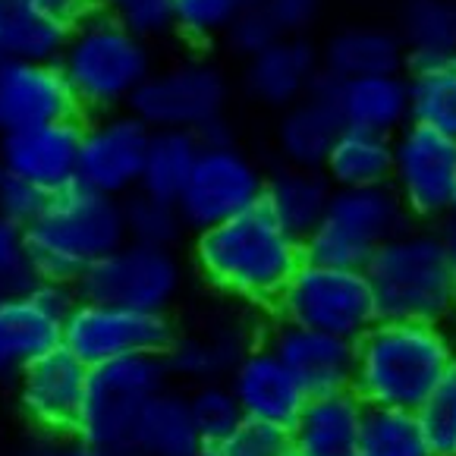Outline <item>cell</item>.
Segmentation results:
<instances>
[{
	"label": "cell",
	"mask_w": 456,
	"mask_h": 456,
	"mask_svg": "<svg viewBox=\"0 0 456 456\" xmlns=\"http://www.w3.org/2000/svg\"><path fill=\"white\" fill-rule=\"evenodd\" d=\"M302 262V240L265 205L199 230L192 240L195 274L246 309H274Z\"/></svg>",
	"instance_id": "6da1fadb"
},
{
	"label": "cell",
	"mask_w": 456,
	"mask_h": 456,
	"mask_svg": "<svg viewBox=\"0 0 456 456\" xmlns=\"http://www.w3.org/2000/svg\"><path fill=\"white\" fill-rule=\"evenodd\" d=\"M456 362V337L447 324L378 318L356 340L353 390L365 406L416 412Z\"/></svg>",
	"instance_id": "7a4b0ae2"
},
{
	"label": "cell",
	"mask_w": 456,
	"mask_h": 456,
	"mask_svg": "<svg viewBox=\"0 0 456 456\" xmlns=\"http://www.w3.org/2000/svg\"><path fill=\"white\" fill-rule=\"evenodd\" d=\"M22 236L35 281L76 287L94 262L126 242L123 199L73 183L45 201L41 215L22 227Z\"/></svg>",
	"instance_id": "3957f363"
},
{
	"label": "cell",
	"mask_w": 456,
	"mask_h": 456,
	"mask_svg": "<svg viewBox=\"0 0 456 456\" xmlns=\"http://www.w3.org/2000/svg\"><path fill=\"white\" fill-rule=\"evenodd\" d=\"M378 318L450 324L456 318V268L441 227L410 224L365 262Z\"/></svg>",
	"instance_id": "277c9868"
},
{
	"label": "cell",
	"mask_w": 456,
	"mask_h": 456,
	"mask_svg": "<svg viewBox=\"0 0 456 456\" xmlns=\"http://www.w3.org/2000/svg\"><path fill=\"white\" fill-rule=\"evenodd\" d=\"M82 114L126 110L145 79L155 73V47L98 10L73 26L57 57Z\"/></svg>",
	"instance_id": "5b68a950"
},
{
	"label": "cell",
	"mask_w": 456,
	"mask_h": 456,
	"mask_svg": "<svg viewBox=\"0 0 456 456\" xmlns=\"http://www.w3.org/2000/svg\"><path fill=\"white\" fill-rule=\"evenodd\" d=\"M230 101H233V79L227 69L211 57L192 54L155 67L129 110L151 129H180L205 139L230 129Z\"/></svg>",
	"instance_id": "8992f818"
},
{
	"label": "cell",
	"mask_w": 456,
	"mask_h": 456,
	"mask_svg": "<svg viewBox=\"0 0 456 456\" xmlns=\"http://www.w3.org/2000/svg\"><path fill=\"white\" fill-rule=\"evenodd\" d=\"M412 217L390 183L384 186H334L328 208L302 248L305 258L346 268H365L378 248L410 227Z\"/></svg>",
	"instance_id": "52a82bcc"
},
{
	"label": "cell",
	"mask_w": 456,
	"mask_h": 456,
	"mask_svg": "<svg viewBox=\"0 0 456 456\" xmlns=\"http://www.w3.org/2000/svg\"><path fill=\"white\" fill-rule=\"evenodd\" d=\"M170 381L174 378L164 356H129L94 365L88 369L86 396L73 435L129 456L142 412Z\"/></svg>",
	"instance_id": "ba28073f"
},
{
	"label": "cell",
	"mask_w": 456,
	"mask_h": 456,
	"mask_svg": "<svg viewBox=\"0 0 456 456\" xmlns=\"http://www.w3.org/2000/svg\"><path fill=\"white\" fill-rule=\"evenodd\" d=\"M274 318L359 340L378 322V302L365 268L305 258L283 287Z\"/></svg>",
	"instance_id": "9c48e42d"
},
{
	"label": "cell",
	"mask_w": 456,
	"mask_h": 456,
	"mask_svg": "<svg viewBox=\"0 0 456 456\" xmlns=\"http://www.w3.org/2000/svg\"><path fill=\"white\" fill-rule=\"evenodd\" d=\"M265 183L268 170L262 167V161L242 148L230 129H221L201 139L199 158L176 199V208L186 221V230L199 233L262 205Z\"/></svg>",
	"instance_id": "30bf717a"
},
{
	"label": "cell",
	"mask_w": 456,
	"mask_h": 456,
	"mask_svg": "<svg viewBox=\"0 0 456 456\" xmlns=\"http://www.w3.org/2000/svg\"><path fill=\"white\" fill-rule=\"evenodd\" d=\"M186 287V265L170 246L126 240L94 262L76 283L82 299L170 315Z\"/></svg>",
	"instance_id": "8fae6325"
},
{
	"label": "cell",
	"mask_w": 456,
	"mask_h": 456,
	"mask_svg": "<svg viewBox=\"0 0 456 456\" xmlns=\"http://www.w3.org/2000/svg\"><path fill=\"white\" fill-rule=\"evenodd\" d=\"M176 334L170 315L76 299L63 322V346L88 369L129 356H164Z\"/></svg>",
	"instance_id": "7c38bea8"
},
{
	"label": "cell",
	"mask_w": 456,
	"mask_h": 456,
	"mask_svg": "<svg viewBox=\"0 0 456 456\" xmlns=\"http://www.w3.org/2000/svg\"><path fill=\"white\" fill-rule=\"evenodd\" d=\"M390 186L412 224H444L456 211V139L422 123H406L394 135Z\"/></svg>",
	"instance_id": "4fadbf2b"
},
{
	"label": "cell",
	"mask_w": 456,
	"mask_h": 456,
	"mask_svg": "<svg viewBox=\"0 0 456 456\" xmlns=\"http://www.w3.org/2000/svg\"><path fill=\"white\" fill-rule=\"evenodd\" d=\"M76 287L54 281H32L26 287L7 289L0 299V384H16V378L51 349L63 346V322Z\"/></svg>",
	"instance_id": "5bb4252c"
},
{
	"label": "cell",
	"mask_w": 456,
	"mask_h": 456,
	"mask_svg": "<svg viewBox=\"0 0 456 456\" xmlns=\"http://www.w3.org/2000/svg\"><path fill=\"white\" fill-rule=\"evenodd\" d=\"M148 142L151 126L129 108L94 114L88 123H82L79 183L94 192L129 199L139 192Z\"/></svg>",
	"instance_id": "9a60e30c"
},
{
	"label": "cell",
	"mask_w": 456,
	"mask_h": 456,
	"mask_svg": "<svg viewBox=\"0 0 456 456\" xmlns=\"http://www.w3.org/2000/svg\"><path fill=\"white\" fill-rule=\"evenodd\" d=\"M86 381L88 365L79 362L67 346L45 353L16 378V403L22 419L47 441L69 437L79 422Z\"/></svg>",
	"instance_id": "2e32d148"
},
{
	"label": "cell",
	"mask_w": 456,
	"mask_h": 456,
	"mask_svg": "<svg viewBox=\"0 0 456 456\" xmlns=\"http://www.w3.org/2000/svg\"><path fill=\"white\" fill-rule=\"evenodd\" d=\"M258 328L246 312H221V315L205 318L201 324L186 330H176L170 340L164 362L174 381L189 387L208 381H227L233 365L256 346Z\"/></svg>",
	"instance_id": "e0dca14e"
},
{
	"label": "cell",
	"mask_w": 456,
	"mask_h": 456,
	"mask_svg": "<svg viewBox=\"0 0 456 456\" xmlns=\"http://www.w3.org/2000/svg\"><path fill=\"white\" fill-rule=\"evenodd\" d=\"M82 108L57 61L0 63V135L45 123L79 120Z\"/></svg>",
	"instance_id": "ac0fdd59"
},
{
	"label": "cell",
	"mask_w": 456,
	"mask_h": 456,
	"mask_svg": "<svg viewBox=\"0 0 456 456\" xmlns=\"http://www.w3.org/2000/svg\"><path fill=\"white\" fill-rule=\"evenodd\" d=\"M240 86L252 104L283 110L322 86V57L309 35H283L256 54L242 57Z\"/></svg>",
	"instance_id": "d6986e66"
},
{
	"label": "cell",
	"mask_w": 456,
	"mask_h": 456,
	"mask_svg": "<svg viewBox=\"0 0 456 456\" xmlns=\"http://www.w3.org/2000/svg\"><path fill=\"white\" fill-rule=\"evenodd\" d=\"M82 123L61 120L0 135V167L26 176L47 195L79 183Z\"/></svg>",
	"instance_id": "ffe728a7"
},
{
	"label": "cell",
	"mask_w": 456,
	"mask_h": 456,
	"mask_svg": "<svg viewBox=\"0 0 456 456\" xmlns=\"http://www.w3.org/2000/svg\"><path fill=\"white\" fill-rule=\"evenodd\" d=\"M227 384L240 403L242 416L248 422L277 425V428H293L302 406L309 400L299 378L281 362L268 343H256L246 356L233 365Z\"/></svg>",
	"instance_id": "44dd1931"
},
{
	"label": "cell",
	"mask_w": 456,
	"mask_h": 456,
	"mask_svg": "<svg viewBox=\"0 0 456 456\" xmlns=\"http://www.w3.org/2000/svg\"><path fill=\"white\" fill-rule=\"evenodd\" d=\"M265 343L274 349L281 362L299 378L305 394H328V390L353 387V365H356V340L328 334V330L302 328L274 318L265 330Z\"/></svg>",
	"instance_id": "7402d4cb"
},
{
	"label": "cell",
	"mask_w": 456,
	"mask_h": 456,
	"mask_svg": "<svg viewBox=\"0 0 456 456\" xmlns=\"http://www.w3.org/2000/svg\"><path fill=\"white\" fill-rule=\"evenodd\" d=\"M365 412L369 406L353 387L312 394L289 428L293 450L302 456H356Z\"/></svg>",
	"instance_id": "603a6c76"
},
{
	"label": "cell",
	"mask_w": 456,
	"mask_h": 456,
	"mask_svg": "<svg viewBox=\"0 0 456 456\" xmlns=\"http://www.w3.org/2000/svg\"><path fill=\"white\" fill-rule=\"evenodd\" d=\"M318 57H322L324 82L406 69V47L400 35L394 32V26H381V22H349L334 28L318 45Z\"/></svg>",
	"instance_id": "cb8c5ba5"
},
{
	"label": "cell",
	"mask_w": 456,
	"mask_h": 456,
	"mask_svg": "<svg viewBox=\"0 0 456 456\" xmlns=\"http://www.w3.org/2000/svg\"><path fill=\"white\" fill-rule=\"evenodd\" d=\"M343 133L340 110L330 98L328 86L315 88L312 94L299 98L289 108L277 110L274 123V151L281 164L293 167H324L337 135Z\"/></svg>",
	"instance_id": "d4e9b609"
},
{
	"label": "cell",
	"mask_w": 456,
	"mask_h": 456,
	"mask_svg": "<svg viewBox=\"0 0 456 456\" xmlns=\"http://www.w3.org/2000/svg\"><path fill=\"white\" fill-rule=\"evenodd\" d=\"M324 86H328L330 98L340 110L343 126L396 135L410 123V79H406V69L324 82Z\"/></svg>",
	"instance_id": "484cf974"
},
{
	"label": "cell",
	"mask_w": 456,
	"mask_h": 456,
	"mask_svg": "<svg viewBox=\"0 0 456 456\" xmlns=\"http://www.w3.org/2000/svg\"><path fill=\"white\" fill-rule=\"evenodd\" d=\"M201 444L205 437L189 410V390L167 384L142 412L129 456H199Z\"/></svg>",
	"instance_id": "4316f807"
},
{
	"label": "cell",
	"mask_w": 456,
	"mask_h": 456,
	"mask_svg": "<svg viewBox=\"0 0 456 456\" xmlns=\"http://www.w3.org/2000/svg\"><path fill=\"white\" fill-rule=\"evenodd\" d=\"M328 174L318 167H293V164H281L268 174L265 183V199L262 205L299 240L312 233L322 221L324 208L330 201Z\"/></svg>",
	"instance_id": "83f0119b"
},
{
	"label": "cell",
	"mask_w": 456,
	"mask_h": 456,
	"mask_svg": "<svg viewBox=\"0 0 456 456\" xmlns=\"http://www.w3.org/2000/svg\"><path fill=\"white\" fill-rule=\"evenodd\" d=\"M394 32L410 63L456 54V0H396Z\"/></svg>",
	"instance_id": "f1b7e54d"
},
{
	"label": "cell",
	"mask_w": 456,
	"mask_h": 456,
	"mask_svg": "<svg viewBox=\"0 0 456 456\" xmlns=\"http://www.w3.org/2000/svg\"><path fill=\"white\" fill-rule=\"evenodd\" d=\"M394 167V135L343 126L330 148L324 174L330 186H384Z\"/></svg>",
	"instance_id": "f546056e"
},
{
	"label": "cell",
	"mask_w": 456,
	"mask_h": 456,
	"mask_svg": "<svg viewBox=\"0 0 456 456\" xmlns=\"http://www.w3.org/2000/svg\"><path fill=\"white\" fill-rule=\"evenodd\" d=\"M67 28L47 20L32 0H0V57L4 61H57Z\"/></svg>",
	"instance_id": "4dcf8cb0"
},
{
	"label": "cell",
	"mask_w": 456,
	"mask_h": 456,
	"mask_svg": "<svg viewBox=\"0 0 456 456\" xmlns=\"http://www.w3.org/2000/svg\"><path fill=\"white\" fill-rule=\"evenodd\" d=\"M410 120L456 139V54L410 63Z\"/></svg>",
	"instance_id": "1f68e13d"
},
{
	"label": "cell",
	"mask_w": 456,
	"mask_h": 456,
	"mask_svg": "<svg viewBox=\"0 0 456 456\" xmlns=\"http://www.w3.org/2000/svg\"><path fill=\"white\" fill-rule=\"evenodd\" d=\"M201 139L180 129H151V142L145 151V167H142L139 192L155 195V199L176 201L186 186L189 174L199 158Z\"/></svg>",
	"instance_id": "d6a6232c"
},
{
	"label": "cell",
	"mask_w": 456,
	"mask_h": 456,
	"mask_svg": "<svg viewBox=\"0 0 456 456\" xmlns=\"http://www.w3.org/2000/svg\"><path fill=\"white\" fill-rule=\"evenodd\" d=\"M356 456H431L416 412L369 406Z\"/></svg>",
	"instance_id": "836d02e7"
},
{
	"label": "cell",
	"mask_w": 456,
	"mask_h": 456,
	"mask_svg": "<svg viewBox=\"0 0 456 456\" xmlns=\"http://www.w3.org/2000/svg\"><path fill=\"white\" fill-rule=\"evenodd\" d=\"M252 0H176L174 35L186 45L205 47L224 41Z\"/></svg>",
	"instance_id": "e575fe53"
},
{
	"label": "cell",
	"mask_w": 456,
	"mask_h": 456,
	"mask_svg": "<svg viewBox=\"0 0 456 456\" xmlns=\"http://www.w3.org/2000/svg\"><path fill=\"white\" fill-rule=\"evenodd\" d=\"M123 215H126V240L135 242L176 248L186 233V221L176 201L155 199L148 192H133L129 199H123Z\"/></svg>",
	"instance_id": "d590c367"
},
{
	"label": "cell",
	"mask_w": 456,
	"mask_h": 456,
	"mask_svg": "<svg viewBox=\"0 0 456 456\" xmlns=\"http://www.w3.org/2000/svg\"><path fill=\"white\" fill-rule=\"evenodd\" d=\"M431 456H456V362L416 410Z\"/></svg>",
	"instance_id": "8d00e7d4"
},
{
	"label": "cell",
	"mask_w": 456,
	"mask_h": 456,
	"mask_svg": "<svg viewBox=\"0 0 456 456\" xmlns=\"http://www.w3.org/2000/svg\"><path fill=\"white\" fill-rule=\"evenodd\" d=\"M293 437L287 428L262 422H240L230 435L201 444L199 456H293Z\"/></svg>",
	"instance_id": "74e56055"
},
{
	"label": "cell",
	"mask_w": 456,
	"mask_h": 456,
	"mask_svg": "<svg viewBox=\"0 0 456 456\" xmlns=\"http://www.w3.org/2000/svg\"><path fill=\"white\" fill-rule=\"evenodd\" d=\"M189 410H192L199 435L205 441H217V437L230 435L240 422H246V416H242L240 403H236L227 381L195 384L189 390Z\"/></svg>",
	"instance_id": "f35d334b"
},
{
	"label": "cell",
	"mask_w": 456,
	"mask_h": 456,
	"mask_svg": "<svg viewBox=\"0 0 456 456\" xmlns=\"http://www.w3.org/2000/svg\"><path fill=\"white\" fill-rule=\"evenodd\" d=\"M98 7L104 16L148 38L151 45L164 35H174L176 0H98Z\"/></svg>",
	"instance_id": "ab89813d"
},
{
	"label": "cell",
	"mask_w": 456,
	"mask_h": 456,
	"mask_svg": "<svg viewBox=\"0 0 456 456\" xmlns=\"http://www.w3.org/2000/svg\"><path fill=\"white\" fill-rule=\"evenodd\" d=\"M47 199L51 195L35 186V183H28L26 176L0 167V215L7 217V221H13L16 227H28L41 215Z\"/></svg>",
	"instance_id": "60d3db41"
},
{
	"label": "cell",
	"mask_w": 456,
	"mask_h": 456,
	"mask_svg": "<svg viewBox=\"0 0 456 456\" xmlns=\"http://www.w3.org/2000/svg\"><path fill=\"white\" fill-rule=\"evenodd\" d=\"M277 35H309L324 10V0H256Z\"/></svg>",
	"instance_id": "b9f144b4"
},
{
	"label": "cell",
	"mask_w": 456,
	"mask_h": 456,
	"mask_svg": "<svg viewBox=\"0 0 456 456\" xmlns=\"http://www.w3.org/2000/svg\"><path fill=\"white\" fill-rule=\"evenodd\" d=\"M32 281H35V274L26 258V236H22V227H16L13 221H7V217L0 215V283L7 289H16Z\"/></svg>",
	"instance_id": "7bdbcfd3"
},
{
	"label": "cell",
	"mask_w": 456,
	"mask_h": 456,
	"mask_svg": "<svg viewBox=\"0 0 456 456\" xmlns=\"http://www.w3.org/2000/svg\"><path fill=\"white\" fill-rule=\"evenodd\" d=\"M277 38H283V35L274 32V26L268 22V16H265L262 10H258L256 0H252L248 10L240 16V22L230 28V35L224 41L233 47L236 57H248V54H256V51H262V47H268L271 41H277Z\"/></svg>",
	"instance_id": "ee69618b"
},
{
	"label": "cell",
	"mask_w": 456,
	"mask_h": 456,
	"mask_svg": "<svg viewBox=\"0 0 456 456\" xmlns=\"http://www.w3.org/2000/svg\"><path fill=\"white\" fill-rule=\"evenodd\" d=\"M32 4L47 16V20H54L57 26H63L67 32L101 10L98 0H32Z\"/></svg>",
	"instance_id": "f6af8a7d"
},
{
	"label": "cell",
	"mask_w": 456,
	"mask_h": 456,
	"mask_svg": "<svg viewBox=\"0 0 456 456\" xmlns=\"http://www.w3.org/2000/svg\"><path fill=\"white\" fill-rule=\"evenodd\" d=\"M45 450H47V456H126V453H120V450H108V447H98V444H88L76 435L61 437V441H51Z\"/></svg>",
	"instance_id": "bcb514c9"
},
{
	"label": "cell",
	"mask_w": 456,
	"mask_h": 456,
	"mask_svg": "<svg viewBox=\"0 0 456 456\" xmlns=\"http://www.w3.org/2000/svg\"><path fill=\"white\" fill-rule=\"evenodd\" d=\"M441 236H444V246H447L450 265L456 268V217H447V221L441 224Z\"/></svg>",
	"instance_id": "7dc6e473"
},
{
	"label": "cell",
	"mask_w": 456,
	"mask_h": 456,
	"mask_svg": "<svg viewBox=\"0 0 456 456\" xmlns=\"http://www.w3.org/2000/svg\"><path fill=\"white\" fill-rule=\"evenodd\" d=\"M4 293H7V287H4V283H0V299H4Z\"/></svg>",
	"instance_id": "c3c4849f"
},
{
	"label": "cell",
	"mask_w": 456,
	"mask_h": 456,
	"mask_svg": "<svg viewBox=\"0 0 456 456\" xmlns=\"http://www.w3.org/2000/svg\"><path fill=\"white\" fill-rule=\"evenodd\" d=\"M32 456H47V450H41V453H32Z\"/></svg>",
	"instance_id": "681fc988"
},
{
	"label": "cell",
	"mask_w": 456,
	"mask_h": 456,
	"mask_svg": "<svg viewBox=\"0 0 456 456\" xmlns=\"http://www.w3.org/2000/svg\"><path fill=\"white\" fill-rule=\"evenodd\" d=\"M293 456H302V453H293Z\"/></svg>",
	"instance_id": "f907efd6"
},
{
	"label": "cell",
	"mask_w": 456,
	"mask_h": 456,
	"mask_svg": "<svg viewBox=\"0 0 456 456\" xmlns=\"http://www.w3.org/2000/svg\"><path fill=\"white\" fill-rule=\"evenodd\" d=\"M453 217H456V211H453Z\"/></svg>",
	"instance_id": "816d5d0a"
}]
</instances>
